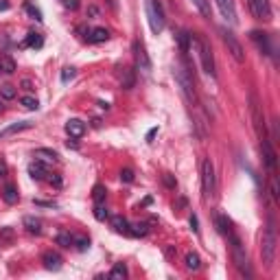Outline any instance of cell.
<instances>
[{
	"label": "cell",
	"mask_w": 280,
	"mask_h": 280,
	"mask_svg": "<svg viewBox=\"0 0 280 280\" xmlns=\"http://www.w3.org/2000/svg\"><path fill=\"white\" fill-rule=\"evenodd\" d=\"M260 151H263L265 166H267L269 171H274V169H276V151H274V147H272V142H269V138L260 140Z\"/></svg>",
	"instance_id": "9c48e42d"
},
{
	"label": "cell",
	"mask_w": 280,
	"mask_h": 280,
	"mask_svg": "<svg viewBox=\"0 0 280 280\" xmlns=\"http://www.w3.org/2000/svg\"><path fill=\"white\" fill-rule=\"evenodd\" d=\"M24 9H27V11H29V16H31L33 20L42 22V11H40V9H37V7H33L31 2H27V4H24Z\"/></svg>",
	"instance_id": "e575fe53"
},
{
	"label": "cell",
	"mask_w": 280,
	"mask_h": 280,
	"mask_svg": "<svg viewBox=\"0 0 280 280\" xmlns=\"http://www.w3.org/2000/svg\"><path fill=\"white\" fill-rule=\"evenodd\" d=\"M134 83H136L134 70H131V68H123V75H121V86H123V90H131V88H134Z\"/></svg>",
	"instance_id": "ffe728a7"
},
{
	"label": "cell",
	"mask_w": 280,
	"mask_h": 280,
	"mask_svg": "<svg viewBox=\"0 0 280 280\" xmlns=\"http://www.w3.org/2000/svg\"><path fill=\"white\" fill-rule=\"evenodd\" d=\"M221 35H223V44L228 46V53L234 57V62L237 63H243L245 62V51H243V46H241V42L234 37V33L232 31H221Z\"/></svg>",
	"instance_id": "52a82bcc"
},
{
	"label": "cell",
	"mask_w": 280,
	"mask_h": 280,
	"mask_svg": "<svg viewBox=\"0 0 280 280\" xmlns=\"http://www.w3.org/2000/svg\"><path fill=\"white\" fill-rule=\"evenodd\" d=\"M249 37H252V42L256 44V46L265 53V55H272V46H269V40H267V35H265V33L252 31V33H249Z\"/></svg>",
	"instance_id": "5bb4252c"
},
{
	"label": "cell",
	"mask_w": 280,
	"mask_h": 280,
	"mask_svg": "<svg viewBox=\"0 0 280 280\" xmlns=\"http://www.w3.org/2000/svg\"><path fill=\"white\" fill-rule=\"evenodd\" d=\"M16 94H18V90L13 86H9V83H4V86H0V99H4V101H11V99H16Z\"/></svg>",
	"instance_id": "484cf974"
},
{
	"label": "cell",
	"mask_w": 280,
	"mask_h": 280,
	"mask_svg": "<svg viewBox=\"0 0 280 280\" xmlns=\"http://www.w3.org/2000/svg\"><path fill=\"white\" fill-rule=\"evenodd\" d=\"M121 180L125 182V184H131V182H134V171H131V169H123L121 171Z\"/></svg>",
	"instance_id": "74e56055"
},
{
	"label": "cell",
	"mask_w": 280,
	"mask_h": 280,
	"mask_svg": "<svg viewBox=\"0 0 280 280\" xmlns=\"http://www.w3.org/2000/svg\"><path fill=\"white\" fill-rule=\"evenodd\" d=\"M110 223H112V228H114L119 234H129V221H127L125 217H121V215L112 217Z\"/></svg>",
	"instance_id": "ac0fdd59"
},
{
	"label": "cell",
	"mask_w": 280,
	"mask_h": 280,
	"mask_svg": "<svg viewBox=\"0 0 280 280\" xmlns=\"http://www.w3.org/2000/svg\"><path fill=\"white\" fill-rule=\"evenodd\" d=\"M7 173V164H4V160H0V178Z\"/></svg>",
	"instance_id": "f6af8a7d"
},
{
	"label": "cell",
	"mask_w": 280,
	"mask_h": 280,
	"mask_svg": "<svg viewBox=\"0 0 280 280\" xmlns=\"http://www.w3.org/2000/svg\"><path fill=\"white\" fill-rule=\"evenodd\" d=\"M63 7L70 9V11H75V9L79 7V0H63Z\"/></svg>",
	"instance_id": "60d3db41"
},
{
	"label": "cell",
	"mask_w": 280,
	"mask_h": 280,
	"mask_svg": "<svg viewBox=\"0 0 280 280\" xmlns=\"http://www.w3.org/2000/svg\"><path fill=\"white\" fill-rule=\"evenodd\" d=\"M105 195H107V190H105V186H101V184H96L94 190H92V199H94V204H105Z\"/></svg>",
	"instance_id": "83f0119b"
},
{
	"label": "cell",
	"mask_w": 280,
	"mask_h": 280,
	"mask_svg": "<svg viewBox=\"0 0 280 280\" xmlns=\"http://www.w3.org/2000/svg\"><path fill=\"white\" fill-rule=\"evenodd\" d=\"M42 260H44V267L46 269H53V272H57V269H62V256L57 252H44V256H42Z\"/></svg>",
	"instance_id": "9a60e30c"
},
{
	"label": "cell",
	"mask_w": 280,
	"mask_h": 280,
	"mask_svg": "<svg viewBox=\"0 0 280 280\" xmlns=\"http://www.w3.org/2000/svg\"><path fill=\"white\" fill-rule=\"evenodd\" d=\"M75 243H77V248H79V249H88V248H90V241H88L86 237H75Z\"/></svg>",
	"instance_id": "ab89813d"
},
{
	"label": "cell",
	"mask_w": 280,
	"mask_h": 280,
	"mask_svg": "<svg viewBox=\"0 0 280 280\" xmlns=\"http://www.w3.org/2000/svg\"><path fill=\"white\" fill-rule=\"evenodd\" d=\"M147 232H149V228H147V223H136V225H129V234H134V237H145Z\"/></svg>",
	"instance_id": "4dcf8cb0"
},
{
	"label": "cell",
	"mask_w": 280,
	"mask_h": 280,
	"mask_svg": "<svg viewBox=\"0 0 280 280\" xmlns=\"http://www.w3.org/2000/svg\"><path fill=\"white\" fill-rule=\"evenodd\" d=\"M158 134V127H154V129H149V134H147V142H151L154 140V136Z\"/></svg>",
	"instance_id": "ee69618b"
},
{
	"label": "cell",
	"mask_w": 280,
	"mask_h": 280,
	"mask_svg": "<svg viewBox=\"0 0 280 280\" xmlns=\"http://www.w3.org/2000/svg\"><path fill=\"white\" fill-rule=\"evenodd\" d=\"M164 182H166V186H171V188H175V180H173V178H171V175H169V173H166V175H164Z\"/></svg>",
	"instance_id": "b9f144b4"
},
{
	"label": "cell",
	"mask_w": 280,
	"mask_h": 280,
	"mask_svg": "<svg viewBox=\"0 0 280 280\" xmlns=\"http://www.w3.org/2000/svg\"><path fill=\"white\" fill-rule=\"evenodd\" d=\"M2 199L7 201V204H18V199H20V195H18L16 186H11V184H7V186H4V190H2Z\"/></svg>",
	"instance_id": "44dd1931"
},
{
	"label": "cell",
	"mask_w": 280,
	"mask_h": 280,
	"mask_svg": "<svg viewBox=\"0 0 280 280\" xmlns=\"http://www.w3.org/2000/svg\"><path fill=\"white\" fill-rule=\"evenodd\" d=\"M29 175H31L33 180H44V175H48L46 173V166H44V162L42 160H35V162H31L29 164Z\"/></svg>",
	"instance_id": "2e32d148"
},
{
	"label": "cell",
	"mask_w": 280,
	"mask_h": 280,
	"mask_svg": "<svg viewBox=\"0 0 280 280\" xmlns=\"http://www.w3.org/2000/svg\"><path fill=\"white\" fill-rule=\"evenodd\" d=\"M75 75H77V70H75L72 66L63 68V70H62V81H63V83H68L70 79H75Z\"/></svg>",
	"instance_id": "8d00e7d4"
},
{
	"label": "cell",
	"mask_w": 280,
	"mask_h": 280,
	"mask_svg": "<svg viewBox=\"0 0 280 280\" xmlns=\"http://www.w3.org/2000/svg\"><path fill=\"white\" fill-rule=\"evenodd\" d=\"M190 228H193V232H199V228H197V217H190Z\"/></svg>",
	"instance_id": "7bdbcfd3"
},
{
	"label": "cell",
	"mask_w": 280,
	"mask_h": 280,
	"mask_svg": "<svg viewBox=\"0 0 280 280\" xmlns=\"http://www.w3.org/2000/svg\"><path fill=\"white\" fill-rule=\"evenodd\" d=\"M7 7H9V4L4 2V0H2V2H0V9H7Z\"/></svg>",
	"instance_id": "c3c4849f"
},
{
	"label": "cell",
	"mask_w": 280,
	"mask_h": 280,
	"mask_svg": "<svg viewBox=\"0 0 280 280\" xmlns=\"http://www.w3.org/2000/svg\"><path fill=\"white\" fill-rule=\"evenodd\" d=\"M145 13H147V22H149L151 33H162L164 31V11H162L160 0H145Z\"/></svg>",
	"instance_id": "6da1fadb"
},
{
	"label": "cell",
	"mask_w": 280,
	"mask_h": 280,
	"mask_svg": "<svg viewBox=\"0 0 280 280\" xmlns=\"http://www.w3.org/2000/svg\"><path fill=\"white\" fill-rule=\"evenodd\" d=\"M173 77H175V81H178V86H180V90H182V94L186 96V101L188 103H197V92H195V83L193 79H190V75L184 70V66H175L173 68Z\"/></svg>",
	"instance_id": "3957f363"
},
{
	"label": "cell",
	"mask_w": 280,
	"mask_h": 280,
	"mask_svg": "<svg viewBox=\"0 0 280 280\" xmlns=\"http://www.w3.org/2000/svg\"><path fill=\"white\" fill-rule=\"evenodd\" d=\"M94 217L99 221H105L107 219V208L105 204H94Z\"/></svg>",
	"instance_id": "d590c367"
},
{
	"label": "cell",
	"mask_w": 280,
	"mask_h": 280,
	"mask_svg": "<svg viewBox=\"0 0 280 280\" xmlns=\"http://www.w3.org/2000/svg\"><path fill=\"white\" fill-rule=\"evenodd\" d=\"M0 72H2V68H0Z\"/></svg>",
	"instance_id": "f907efd6"
},
{
	"label": "cell",
	"mask_w": 280,
	"mask_h": 280,
	"mask_svg": "<svg viewBox=\"0 0 280 280\" xmlns=\"http://www.w3.org/2000/svg\"><path fill=\"white\" fill-rule=\"evenodd\" d=\"M22 86L27 88V90H33V86H31V81H29V79H24V81H22Z\"/></svg>",
	"instance_id": "bcb514c9"
},
{
	"label": "cell",
	"mask_w": 280,
	"mask_h": 280,
	"mask_svg": "<svg viewBox=\"0 0 280 280\" xmlns=\"http://www.w3.org/2000/svg\"><path fill=\"white\" fill-rule=\"evenodd\" d=\"M193 2H195V7L199 9V13H201L204 18H208V20L213 18V9H210V2H208V0H193Z\"/></svg>",
	"instance_id": "d4e9b609"
},
{
	"label": "cell",
	"mask_w": 280,
	"mask_h": 280,
	"mask_svg": "<svg viewBox=\"0 0 280 280\" xmlns=\"http://www.w3.org/2000/svg\"><path fill=\"white\" fill-rule=\"evenodd\" d=\"M186 267L190 269V272H197V269L201 267V260H199V256L197 254H186Z\"/></svg>",
	"instance_id": "f1b7e54d"
},
{
	"label": "cell",
	"mask_w": 280,
	"mask_h": 280,
	"mask_svg": "<svg viewBox=\"0 0 280 280\" xmlns=\"http://www.w3.org/2000/svg\"><path fill=\"white\" fill-rule=\"evenodd\" d=\"M127 265H123V263H116L114 267H112V272H110V278H114V280H123V278H127Z\"/></svg>",
	"instance_id": "603a6c76"
},
{
	"label": "cell",
	"mask_w": 280,
	"mask_h": 280,
	"mask_svg": "<svg viewBox=\"0 0 280 280\" xmlns=\"http://www.w3.org/2000/svg\"><path fill=\"white\" fill-rule=\"evenodd\" d=\"M269 188H272V197L278 201L280 199V193H278V182H276V178L269 180Z\"/></svg>",
	"instance_id": "f35d334b"
},
{
	"label": "cell",
	"mask_w": 280,
	"mask_h": 280,
	"mask_svg": "<svg viewBox=\"0 0 280 280\" xmlns=\"http://www.w3.org/2000/svg\"><path fill=\"white\" fill-rule=\"evenodd\" d=\"M57 245H62V248H70V245H75V237L68 232H60L57 234Z\"/></svg>",
	"instance_id": "f546056e"
},
{
	"label": "cell",
	"mask_w": 280,
	"mask_h": 280,
	"mask_svg": "<svg viewBox=\"0 0 280 280\" xmlns=\"http://www.w3.org/2000/svg\"><path fill=\"white\" fill-rule=\"evenodd\" d=\"M228 239L232 241V260H234V267H237L239 272L243 274V276L252 278V265H249V258H248V254H245L243 245H241V241L234 237V234H230Z\"/></svg>",
	"instance_id": "277c9868"
},
{
	"label": "cell",
	"mask_w": 280,
	"mask_h": 280,
	"mask_svg": "<svg viewBox=\"0 0 280 280\" xmlns=\"http://www.w3.org/2000/svg\"><path fill=\"white\" fill-rule=\"evenodd\" d=\"M66 134L70 136V138H81V136L86 134V123L79 119H70L66 123Z\"/></svg>",
	"instance_id": "7c38bea8"
},
{
	"label": "cell",
	"mask_w": 280,
	"mask_h": 280,
	"mask_svg": "<svg viewBox=\"0 0 280 280\" xmlns=\"http://www.w3.org/2000/svg\"><path fill=\"white\" fill-rule=\"evenodd\" d=\"M51 184H55V186H62V180H60V178H51Z\"/></svg>",
	"instance_id": "7dc6e473"
},
{
	"label": "cell",
	"mask_w": 280,
	"mask_h": 280,
	"mask_svg": "<svg viewBox=\"0 0 280 280\" xmlns=\"http://www.w3.org/2000/svg\"><path fill=\"white\" fill-rule=\"evenodd\" d=\"M199 44V57H201V66H204L206 75L215 77L217 72H215V57H213V48H210V44L204 40V37H199L197 40Z\"/></svg>",
	"instance_id": "ba28073f"
},
{
	"label": "cell",
	"mask_w": 280,
	"mask_h": 280,
	"mask_svg": "<svg viewBox=\"0 0 280 280\" xmlns=\"http://www.w3.org/2000/svg\"><path fill=\"white\" fill-rule=\"evenodd\" d=\"M221 13H223V18L228 20L230 24H237V9H234V2L232 0H217Z\"/></svg>",
	"instance_id": "4fadbf2b"
},
{
	"label": "cell",
	"mask_w": 280,
	"mask_h": 280,
	"mask_svg": "<svg viewBox=\"0 0 280 280\" xmlns=\"http://www.w3.org/2000/svg\"><path fill=\"white\" fill-rule=\"evenodd\" d=\"M29 127H31V123H29V121H24V123H16V125L7 127V129L2 131V136H4V134H16V131H20V129H29Z\"/></svg>",
	"instance_id": "d6a6232c"
},
{
	"label": "cell",
	"mask_w": 280,
	"mask_h": 280,
	"mask_svg": "<svg viewBox=\"0 0 280 280\" xmlns=\"http://www.w3.org/2000/svg\"><path fill=\"white\" fill-rule=\"evenodd\" d=\"M0 68H2V72L11 75V72H16V62L9 55H0Z\"/></svg>",
	"instance_id": "cb8c5ba5"
},
{
	"label": "cell",
	"mask_w": 280,
	"mask_h": 280,
	"mask_svg": "<svg viewBox=\"0 0 280 280\" xmlns=\"http://www.w3.org/2000/svg\"><path fill=\"white\" fill-rule=\"evenodd\" d=\"M0 136H2V131H0Z\"/></svg>",
	"instance_id": "816d5d0a"
},
{
	"label": "cell",
	"mask_w": 280,
	"mask_h": 280,
	"mask_svg": "<svg viewBox=\"0 0 280 280\" xmlns=\"http://www.w3.org/2000/svg\"><path fill=\"white\" fill-rule=\"evenodd\" d=\"M42 44H44V40H42V35L40 33H29L27 35V42H24V46H33V48H42Z\"/></svg>",
	"instance_id": "4316f807"
},
{
	"label": "cell",
	"mask_w": 280,
	"mask_h": 280,
	"mask_svg": "<svg viewBox=\"0 0 280 280\" xmlns=\"http://www.w3.org/2000/svg\"><path fill=\"white\" fill-rule=\"evenodd\" d=\"M201 186H204V197H213L215 195V166L210 158L201 162Z\"/></svg>",
	"instance_id": "8992f818"
},
{
	"label": "cell",
	"mask_w": 280,
	"mask_h": 280,
	"mask_svg": "<svg viewBox=\"0 0 280 280\" xmlns=\"http://www.w3.org/2000/svg\"><path fill=\"white\" fill-rule=\"evenodd\" d=\"M249 7H252V13L258 20H269V18H272L269 0H249Z\"/></svg>",
	"instance_id": "30bf717a"
},
{
	"label": "cell",
	"mask_w": 280,
	"mask_h": 280,
	"mask_svg": "<svg viewBox=\"0 0 280 280\" xmlns=\"http://www.w3.org/2000/svg\"><path fill=\"white\" fill-rule=\"evenodd\" d=\"M33 158L35 160H42V162H57V151H53V149H35V154H33Z\"/></svg>",
	"instance_id": "d6986e66"
},
{
	"label": "cell",
	"mask_w": 280,
	"mask_h": 280,
	"mask_svg": "<svg viewBox=\"0 0 280 280\" xmlns=\"http://www.w3.org/2000/svg\"><path fill=\"white\" fill-rule=\"evenodd\" d=\"M0 112H2V99H0Z\"/></svg>",
	"instance_id": "681fc988"
},
{
	"label": "cell",
	"mask_w": 280,
	"mask_h": 280,
	"mask_svg": "<svg viewBox=\"0 0 280 280\" xmlns=\"http://www.w3.org/2000/svg\"><path fill=\"white\" fill-rule=\"evenodd\" d=\"M276 230H274V225L269 223L267 230L263 232V241H260V256H263V263L267 265V267H272L274 265V258H276Z\"/></svg>",
	"instance_id": "7a4b0ae2"
},
{
	"label": "cell",
	"mask_w": 280,
	"mask_h": 280,
	"mask_svg": "<svg viewBox=\"0 0 280 280\" xmlns=\"http://www.w3.org/2000/svg\"><path fill=\"white\" fill-rule=\"evenodd\" d=\"M249 112H252L254 131H256L258 140L267 138V131H265V116H263V110H260V103L256 99V94H249Z\"/></svg>",
	"instance_id": "5b68a950"
},
{
	"label": "cell",
	"mask_w": 280,
	"mask_h": 280,
	"mask_svg": "<svg viewBox=\"0 0 280 280\" xmlns=\"http://www.w3.org/2000/svg\"><path fill=\"white\" fill-rule=\"evenodd\" d=\"M217 223H219V232L221 234H225V237H230V234H232V230H230V221L225 219V217H219Z\"/></svg>",
	"instance_id": "836d02e7"
},
{
	"label": "cell",
	"mask_w": 280,
	"mask_h": 280,
	"mask_svg": "<svg viewBox=\"0 0 280 280\" xmlns=\"http://www.w3.org/2000/svg\"><path fill=\"white\" fill-rule=\"evenodd\" d=\"M107 40H110V31H107V29H92V31H88V42L101 44Z\"/></svg>",
	"instance_id": "e0dca14e"
},
{
	"label": "cell",
	"mask_w": 280,
	"mask_h": 280,
	"mask_svg": "<svg viewBox=\"0 0 280 280\" xmlns=\"http://www.w3.org/2000/svg\"><path fill=\"white\" fill-rule=\"evenodd\" d=\"M134 53H136V63H138V68L149 72L151 62H149V57H147V51H145V46H142V42H134Z\"/></svg>",
	"instance_id": "8fae6325"
},
{
	"label": "cell",
	"mask_w": 280,
	"mask_h": 280,
	"mask_svg": "<svg viewBox=\"0 0 280 280\" xmlns=\"http://www.w3.org/2000/svg\"><path fill=\"white\" fill-rule=\"evenodd\" d=\"M20 103H22L24 107H27V110H31V112H35L37 107H40V101H37V99H33V96H22Z\"/></svg>",
	"instance_id": "1f68e13d"
},
{
	"label": "cell",
	"mask_w": 280,
	"mask_h": 280,
	"mask_svg": "<svg viewBox=\"0 0 280 280\" xmlns=\"http://www.w3.org/2000/svg\"><path fill=\"white\" fill-rule=\"evenodd\" d=\"M24 225L31 234H40L42 232V221L35 219V217H24Z\"/></svg>",
	"instance_id": "7402d4cb"
}]
</instances>
